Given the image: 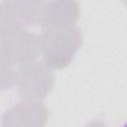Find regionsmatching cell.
<instances>
[{"label":"cell","mask_w":127,"mask_h":127,"mask_svg":"<svg viewBox=\"0 0 127 127\" xmlns=\"http://www.w3.org/2000/svg\"><path fill=\"white\" fill-rule=\"evenodd\" d=\"M80 17V8L75 0H53L46 3L41 27L66 28L75 26Z\"/></svg>","instance_id":"5"},{"label":"cell","mask_w":127,"mask_h":127,"mask_svg":"<svg viewBox=\"0 0 127 127\" xmlns=\"http://www.w3.org/2000/svg\"><path fill=\"white\" fill-rule=\"evenodd\" d=\"M54 81V74L45 63L30 62L17 68L16 84L23 99H44L53 89Z\"/></svg>","instance_id":"3"},{"label":"cell","mask_w":127,"mask_h":127,"mask_svg":"<svg viewBox=\"0 0 127 127\" xmlns=\"http://www.w3.org/2000/svg\"><path fill=\"white\" fill-rule=\"evenodd\" d=\"M0 39L2 65H21L41 55L40 37L27 32L25 28L1 26Z\"/></svg>","instance_id":"2"},{"label":"cell","mask_w":127,"mask_h":127,"mask_svg":"<svg viewBox=\"0 0 127 127\" xmlns=\"http://www.w3.org/2000/svg\"><path fill=\"white\" fill-rule=\"evenodd\" d=\"M45 5V0H2L1 26H41Z\"/></svg>","instance_id":"4"},{"label":"cell","mask_w":127,"mask_h":127,"mask_svg":"<svg viewBox=\"0 0 127 127\" xmlns=\"http://www.w3.org/2000/svg\"><path fill=\"white\" fill-rule=\"evenodd\" d=\"M41 55L51 69L67 66L82 44L79 28H46L40 36Z\"/></svg>","instance_id":"1"},{"label":"cell","mask_w":127,"mask_h":127,"mask_svg":"<svg viewBox=\"0 0 127 127\" xmlns=\"http://www.w3.org/2000/svg\"><path fill=\"white\" fill-rule=\"evenodd\" d=\"M123 3H124L126 6H127V0H123Z\"/></svg>","instance_id":"7"},{"label":"cell","mask_w":127,"mask_h":127,"mask_svg":"<svg viewBox=\"0 0 127 127\" xmlns=\"http://www.w3.org/2000/svg\"><path fill=\"white\" fill-rule=\"evenodd\" d=\"M48 110L41 100L23 99L3 115V125H44Z\"/></svg>","instance_id":"6"}]
</instances>
